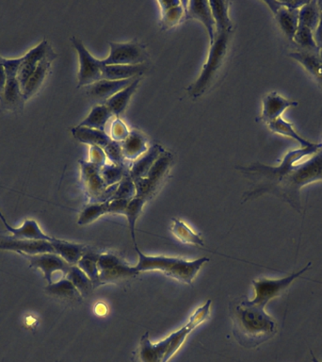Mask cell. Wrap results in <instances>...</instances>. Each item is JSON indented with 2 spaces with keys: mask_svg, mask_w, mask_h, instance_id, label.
<instances>
[{
  "mask_svg": "<svg viewBox=\"0 0 322 362\" xmlns=\"http://www.w3.org/2000/svg\"><path fill=\"white\" fill-rule=\"evenodd\" d=\"M317 181H322V148L308 160L295 163L279 177L253 186L244 195V201L255 200L269 193L301 213V189Z\"/></svg>",
  "mask_w": 322,
  "mask_h": 362,
  "instance_id": "1",
  "label": "cell"
},
{
  "mask_svg": "<svg viewBox=\"0 0 322 362\" xmlns=\"http://www.w3.org/2000/svg\"><path fill=\"white\" fill-rule=\"evenodd\" d=\"M229 313L234 338L244 348H256L277 334V322L266 313L264 306L253 303L247 296L231 302Z\"/></svg>",
  "mask_w": 322,
  "mask_h": 362,
  "instance_id": "2",
  "label": "cell"
},
{
  "mask_svg": "<svg viewBox=\"0 0 322 362\" xmlns=\"http://www.w3.org/2000/svg\"><path fill=\"white\" fill-rule=\"evenodd\" d=\"M211 305L212 301H206L202 306L196 309L195 313L190 317V320L185 326L158 343H153L150 341L148 332L143 334L139 346L133 351L132 361L168 362L170 361L179 350L191 332L210 319Z\"/></svg>",
  "mask_w": 322,
  "mask_h": 362,
  "instance_id": "3",
  "label": "cell"
},
{
  "mask_svg": "<svg viewBox=\"0 0 322 362\" xmlns=\"http://www.w3.org/2000/svg\"><path fill=\"white\" fill-rule=\"evenodd\" d=\"M135 250L139 256V261L137 265L134 266L138 273L160 271L169 278L188 285L193 284V279L198 275L203 264L210 261V258L206 256L195 261H186L184 258H173V256H148L143 254L138 245H135Z\"/></svg>",
  "mask_w": 322,
  "mask_h": 362,
  "instance_id": "4",
  "label": "cell"
},
{
  "mask_svg": "<svg viewBox=\"0 0 322 362\" xmlns=\"http://www.w3.org/2000/svg\"><path fill=\"white\" fill-rule=\"evenodd\" d=\"M231 34L232 32H225L216 34L213 44L210 45V54H208V60L203 64L200 77L188 87V92L191 97H201L212 85L216 75L225 62Z\"/></svg>",
  "mask_w": 322,
  "mask_h": 362,
  "instance_id": "5",
  "label": "cell"
},
{
  "mask_svg": "<svg viewBox=\"0 0 322 362\" xmlns=\"http://www.w3.org/2000/svg\"><path fill=\"white\" fill-rule=\"evenodd\" d=\"M311 266L312 263H309L306 267L297 272V273L291 274L286 278L281 279L259 278L253 280V289H255L256 296L251 301L265 308L269 302L285 293L291 283L297 278H300L306 271H308Z\"/></svg>",
  "mask_w": 322,
  "mask_h": 362,
  "instance_id": "6",
  "label": "cell"
},
{
  "mask_svg": "<svg viewBox=\"0 0 322 362\" xmlns=\"http://www.w3.org/2000/svg\"><path fill=\"white\" fill-rule=\"evenodd\" d=\"M101 285L116 284L140 275L134 266L128 265L120 256L106 253L100 255L97 263Z\"/></svg>",
  "mask_w": 322,
  "mask_h": 362,
  "instance_id": "7",
  "label": "cell"
},
{
  "mask_svg": "<svg viewBox=\"0 0 322 362\" xmlns=\"http://www.w3.org/2000/svg\"><path fill=\"white\" fill-rule=\"evenodd\" d=\"M109 57L103 60L105 65H139L145 64L148 53L145 45L137 40L129 43H109Z\"/></svg>",
  "mask_w": 322,
  "mask_h": 362,
  "instance_id": "8",
  "label": "cell"
},
{
  "mask_svg": "<svg viewBox=\"0 0 322 362\" xmlns=\"http://www.w3.org/2000/svg\"><path fill=\"white\" fill-rule=\"evenodd\" d=\"M71 42L79 58V87L90 86L102 80L103 60L92 56L77 38L73 37Z\"/></svg>",
  "mask_w": 322,
  "mask_h": 362,
  "instance_id": "9",
  "label": "cell"
},
{
  "mask_svg": "<svg viewBox=\"0 0 322 362\" xmlns=\"http://www.w3.org/2000/svg\"><path fill=\"white\" fill-rule=\"evenodd\" d=\"M26 256L29 261L30 266L40 269L44 274L45 279L49 284L54 282L53 275L57 272L64 273L65 276L70 270L72 265L66 263L64 258L54 253L40 254V255H22Z\"/></svg>",
  "mask_w": 322,
  "mask_h": 362,
  "instance_id": "10",
  "label": "cell"
},
{
  "mask_svg": "<svg viewBox=\"0 0 322 362\" xmlns=\"http://www.w3.org/2000/svg\"><path fill=\"white\" fill-rule=\"evenodd\" d=\"M52 50L51 45L47 43V40H44L41 44L38 45L34 49H30L25 56H23L22 64L20 65L18 73H17V80L21 85L22 90L27 80L34 74L38 64L47 57Z\"/></svg>",
  "mask_w": 322,
  "mask_h": 362,
  "instance_id": "11",
  "label": "cell"
},
{
  "mask_svg": "<svg viewBox=\"0 0 322 362\" xmlns=\"http://www.w3.org/2000/svg\"><path fill=\"white\" fill-rule=\"evenodd\" d=\"M80 165H82L83 183L86 189L87 195H89L90 203H97L100 196L108 188L100 173L101 166L90 162H80Z\"/></svg>",
  "mask_w": 322,
  "mask_h": 362,
  "instance_id": "12",
  "label": "cell"
},
{
  "mask_svg": "<svg viewBox=\"0 0 322 362\" xmlns=\"http://www.w3.org/2000/svg\"><path fill=\"white\" fill-rule=\"evenodd\" d=\"M186 19H196L202 23L210 37V45H212L216 37V26L210 1L191 0L186 2Z\"/></svg>",
  "mask_w": 322,
  "mask_h": 362,
  "instance_id": "13",
  "label": "cell"
},
{
  "mask_svg": "<svg viewBox=\"0 0 322 362\" xmlns=\"http://www.w3.org/2000/svg\"><path fill=\"white\" fill-rule=\"evenodd\" d=\"M1 250L15 251L21 255H40V254L55 253L51 241L34 240H15L10 238L0 241Z\"/></svg>",
  "mask_w": 322,
  "mask_h": 362,
  "instance_id": "14",
  "label": "cell"
},
{
  "mask_svg": "<svg viewBox=\"0 0 322 362\" xmlns=\"http://www.w3.org/2000/svg\"><path fill=\"white\" fill-rule=\"evenodd\" d=\"M265 3L270 7L275 15V19L277 20L279 26L283 30L284 34L290 41H293L294 35H295L299 27V12L300 10L288 9V8L283 6L280 1H274V0H271V1L266 0Z\"/></svg>",
  "mask_w": 322,
  "mask_h": 362,
  "instance_id": "15",
  "label": "cell"
},
{
  "mask_svg": "<svg viewBox=\"0 0 322 362\" xmlns=\"http://www.w3.org/2000/svg\"><path fill=\"white\" fill-rule=\"evenodd\" d=\"M136 79L137 77L125 80H102L87 86V94L92 99L102 101L104 104V102L107 101L109 98L116 95L120 90H124L125 88L129 86Z\"/></svg>",
  "mask_w": 322,
  "mask_h": 362,
  "instance_id": "16",
  "label": "cell"
},
{
  "mask_svg": "<svg viewBox=\"0 0 322 362\" xmlns=\"http://www.w3.org/2000/svg\"><path fill=\"white\" fill-rule=\"evenodd\" d=\"M299 103L286 99L276 92L267 95L263 99V110L261 119L269 124L273 121L282 117V113L290 107H297Z\"/></svg>",
  "mask_w": 322,
  "mask_h": 362,
  "instance_id": "17",
  "label": "cell"
},
{
  "mask_svg": "<svg viewBox=\"0 0 322 362\" xmlns=\"http://www.w3.org/2000/svg\"><path fill=\"white\" fill-rule=\"evenodd\" d=\"M0 219L3 222L6 230L12 234V239L15 240H34V241H53L55 238L49 237L40 228L36 221L27 219L20 228H14L7 223L3 215L0 213Z\"/></svg>",
  "mask_w": 322,
  "mask_h": 362,
  "instance_id": "18",
  "label": "cell"
},
{
  "mask_svg": "<svg viewBox=\"0 0 322 362\" xmlns=\"http://www.w3.org/2000/svg\"><path fill=\"white\" fill-rule=\"evenodd\" d=\"M57 54L52 50L51 52L47 55V57L44 58L41 62L38 64L36 69L27 80L24 88H23V95H24L25 100L29 99L30 97H34L35 94L42 87V83H44L45 77H47V73L51 65L53 60L56 59Z\"/></svg>",
  "mask_w": 322,
  "mask_h": 362,
  "instance_id": "19",
  "label": "cell"
},
{
  "mask_svg": "<svg viewBox=\"0 0 322 362\" xmlns=\"http://www.w3.org/2000/svg\"><path fill=\"white\" fill-rule=\"evenodd\" d=\"M164 152V148L161 145H155L154 147H150L145 154L140 156L138 160L133 162L129 171V175L132 180L147 177L156 160Z\"/></svg>",
  "mask_w": 322,
  "mask_h": 362,
  "instance_id": "20",
  "label": "cell"
},
{
  "mask_svg": "<svg viewBox=\"0 0 322 362\" xmlns=\"http://www.w3.org/2000/svg\"><path fill=\"white\" fill-rule=\"evenodd\" d=\"M25 101L26 100L17 77H7L6 86L0 97L2 107L8 110H20L23 109Z\"/></svg>",
  "mask_w": 322,
  "mask_h": 362,
  "instance_id": "21",
  "label": "cell"
},
{
  "mask_svg": "<svg viewBox=\"0 0 322 362\" xmlns=\"http://www.w3.org/2000/svg\"><path fill=\"white\" fill-rule=\"evenodd\" d=\"M147 64L139 65H104L102 79L107 80H125L135 79L147 70Z\"/></svg>",
  "mask_w": 322,
  "mask_h": 362,
  "instance_id": "22",
  "label": "cell"
},
{
  "mask_svg": "<svg viewBox=\"0 0 322 362\" xmlns=\"http://www.w3.org/2000/svg\"><path fill=\"white\" fill-rule=\"evenodd\" d=\"M122 143L123 154L128 162H135L148 150L147 140L138 130H132Z\"/></svg>",
  "mask_w": 322,
  "mask_h": 362,
  "instance_id": "23",
  "label": "cell"
},
{
  "mask_svg": "<svg viewBox=\"0 0 322 362\" xmlns=\"http://www.w3.org/2000/svg\"><path fill=\"white\" fill-rule=\"evenodd\" d=\"M140 80H142V77H137L129 86L120 90L116 95H113L112 97L109 98L107 101L104 102V105L109 108L113 115L118 118L125 112L132 95L135 94L136 90L139 87Z\"/></svg>",
  "mask_w": 322,
  "mask_h": 362,
  "instance_id": "24",
  "label": "cell"
},
{
  "mask_svg": "<svg viewBox=\"0 0 322 362\" xmlns=\"http://www.w3.org/2000/svg\"><path fill=\"white\" fill-rule=\"evenodd\" d=\"M55 253L64 258L70 265H77L82 256L86 253V245L70 241L58 240L51 241Z\"/></svg>",
  "mask_w": 322,
  "mask_h": 362,
  "instance_id": "25",
  "label": "cell"
},
{
  "mask_svg": "<svg viewBox=\"0 0 322 362\" xmlns=\"http://www.w3.org/2000/svg\"><path fill=\"white\" fill-rule=\"evenodd\" d=\"M72 133L79 142L87 143L90 147H99L104 149L112 142L109 134L94 128L77 125V128H73Z\"/></svg>",
  "mask_w": 322,
  "mask_h": 362,
  "instance_id": "26",
  "label": "cell"
},
{
  "mask_svg": "<svg viewBox=\"0 0 322 362\" xmlns=\"http://www.w3.org/2000/svg\"><path fill=\"white\" fill-rule=\"evenodd\" d=\"M47 291L50 295L70 303H80L82 301V294L73 285L71 281L66 278L60 279L47 286Z\"/></svg>",
  "mask_w": 322,
  "mask_h": 362,
  "instance_id": "27",
  "label": "cell"
},
{
  "mask_svg": "<svg viewBox=\"0 0 322 362\" xmlns=\"http://www.w3.org/2000/svg\"><path fill=\"white\" fill-rule=\"evenodd\" d=\"M289 56L300 62L315 77L317 82L322 87V62L319 59V54L301 50V51L290 53Z\"/></svg>",
  "mask_w": 322,
  "mask_h": 362,
  "instance_id": "28",
  "label": "cell"
},
{
  "mask_svg": "<svg viewBox=\"0 0 322 362\" xmlns=\"http://www.w3.org/2000/svg\"><path fill=\"white\" fill-rule=\"evenodd\" d=\"M211 12L215 21L216 34L221 32H232L233 24L229 17V1H210Z\"/></svg>",
  "mask_w": 322,
  "mask_h": 362,
  "instance_id": "29",
  "label": "cell"
},
{
  "mask_svg": "<svg viewBox=\"0 0 322 362\" xmlns=\"http://www.w3.org/2000/svg\"><path fill=\"white\" fill-rule=\"evenodd\" d=\"M173 156L169 152L163 153L160 158L156 160L154 165L151 167L149 172H148L147 180L149 181L153 187L156 190H158L161 182L164 180L166 176L170 170L171 166H172Z\"/></svg>",
  "mask_w": 322,
  "mask_h": 362,
  "instance_id": "30",
  "label": "cell"
},
{
  "mask_svg": "<svg viewBox=\"0 0 322 362\" xmlns=\"http://www.w3.org/2000/svg\"><path fill=\"white\" fill-rule=\"evenodd\" d=\"M113 117L107 106L97 105L92 108L90 114L86 119L82 121L79 125V127L94 128V130H102L105 132L106 125Z\"/></svg>",
  "mask_w": 322,
  "mask_h": 362,
  "instance_id": "31",
  "label": "cell"
},
{
  "mask_svg": "<svg viewBox=\"0 0 322 362\" xmlns=\"http://www.w3.org/2000/svg\"><path fill=\"white\" fill-rule=\"evenodd\" d=\"M171 232L175 235L182 243L185 245L203 246L205 245L203 238L201 235L195 233V231L188 228L183 221L179 219L173 218L172 225L170 228Z\"/></svg>",
  "mask_w": 322,
  "mask_h": 362,
  "instance_id": "32",
  "label": "cell"
},
{
  "mask_svg": "<svg viewBox=\"0 0 322 362\" xmlns=\"http://www.w3.org/2000/svg\"><path fill=\"white\" fill-rule=\"evenodd\" d=\"M65 278L71 281L73 285L79 291L83 298H88L90 293L95 290L94 284H92L89 276L77 265L71 266Z\"/></svg>",
  "mask_w": 322,
  "mask_h": 362,
  "instance_id": "33",
  "label": "cell"
},
{
  "mask_svg": "<svg viewBox=\"0 0 322 362\" xmlns=\"http://www.w3.org/2000/svg\"><path fill=\"white\" fill-rule=\"evenodd\" d=\"M268 127L271 132L286 136V137L295 140L296 142L300 143L301 147H310L314 145L313 143H310L309 141L301 137V136L296 132L293 125L291 124V123L288 122V121L284 120L282 117H279L278 119L269 123Z\"/></svg>",
  "mask_w": 322,
  "mask_h": 362,
  "instance_id": "34",
  "label": "cell"
},
{
  "mask_svg": "<svg viewBox=\"0 0 322 362\" xmlns=\"http://www.w3.org/2000/svg\"><path fill=\"white\" fill-rule=\"evenodd\" d=\"M99 256L100 255H98V254L86 251V253L82 256V258H80L77 264V267L82 269L89 276L92 284H94L95 289L101 286L99 278V270H98L97 266Z\"/></svg>",
  "mask_w": 322,
  "mask_h": 362,
  "instance_id": "35",
  "label": "cell"
},
{
  "mask_svg": "<svg viewBox=\"0 0 322 362\" xmlns=\"http://www.w3.org/2000/svg\"><path fill=\"white\" fill-rule=\"evenodd\" d=\"M319 22V8L318 1H308L299 12V26L308 27L315 32Z\"/></svg>",
  "mask_w": 322,
  "mask_h": 362,
  "instance_id": "36",
  "label": "cell"
},
{
  "mask_svg": "<svg viewBox=\"0 0 322 362\" xmlns=\"http://www.w3.org/2000/svg\"><path fill=\"white\" fill-rule=\"evenodd\" d=\"M132 162H128L125 165H105L102 166L100 173L108 187L119 183L121 180L129 173Z\"/></svg>",
  "mask_w": 322,
  "mask_h": 362,
  "instance_id": "37",
  "label": "cell"
},
{
  "mask_svg": "<svg viewBox=\"0 0 322 362\" xmlns=\"http://www.w3.org/2000/svg\"><path fill=\"white\" fill-rule=\"evenodd\" d=\"M107 213H109V201L105 203H90L80 213L77 224L79 226L90 225Z\"/></svg>",
  "mask_w": 322,
  "mask_h": 362,
  "instance_id": "38",
  "label": "cell"
},
{
  "mask_svg": "<svg viewBox=\"0 0 322 362\" xmlns=\"http://www.w3.org/2000/svg\"><path fill=\"white\" fill-rule=\"evenodd\" d=\"M147 202V200L136 196V197L133 198V200H130L129 203H128L127 210H125L124 215L127 219L128 226H129L130 233H132V240L134 241L135 245H137L135 236L136 222H137L138 219H139L143 208L145 207V204Z\"/></svg>",
  "mask_w": 322,
  "mask_h": 362,
  "instance_id": "39",
  "label": "cell"
},
{
  "mask_svg": "<svg viewBox=\"0 0 322 362\" xmlns=\"http://www.w3.org/2000/svg\"><path fill=\"white\" fill-rule=\"evenodd\" d=\"M293 42L296 45H300L301 50L304 51L313 52L319 54L318 45L316 44L314 32L308 27L299 26L297 29L295 35H294Z\"/></svg>",
  "mask_w": 322,
  "mask_h": 362,
  "instance_id": "40",
  "label": "cell"
},
{
  "mask_svg": "<svg viewBox=\"0 0 322 362\" xmlns=\"http://www.w3.org/2000/svg\"><path fill=\"white\" fill-rule=\"evenodd\" d=\"M186 17V2L167 11L161 12V27L163 29H171L182 22Z\"/></svg>",
  "mask_w": 322,
  "mask_h": 362,
  "instance_id": "41",
  "label": "cell"
},
{
  "mask_svg": "<svg viewBox=\"0 0 322 362\" xmlns=\"http://www.w3.org/2000/svg\"><path fill=\"white\" fill-rule=\"evenodd\" d=\"M136 197V187L129 173L125 176L118 185L116 193L113 196L112 200H132Z\"/></svg>",
  "mask_w": 322,
  "mask_h": 362,
  "instance_id": "42",
  "label": "cell"
},
{
  "mask_svg": "<svg viewBox=\"0 0 322 362\" xmlns=\"http://www.w3.org/2000/svg\"><path fill=\"white\" fill-rule=\"evenodd\" d=\"M104 151L108 160H110L112 165L122 166L127 165L128 162H132L125 160L124 154H123L122 143H121L112 141L104 148Z\"/></svg>",
  "mask_w": 322,
  "mask_h": 362,
  "instance_id": "43",
  "label": "cell"
},
{
  "mask_svg": "<svg viewBox=\"0 0 322 362\" xmlns=\"http://www.w3.org/2000/svg\"><path fill=\"white\" fill-rule=\"evenodd\" d=\"M130 130L119 118L113 121L110 130V137L113 142L123 143L129 135Z\"/></svg>",
  "mask_w": 322,
  "mask_h": 362,
  "instance_id": "44",
  "label": "cell"
},
{
  "mask_svg": "<svg viewBox=\"0 0 322 362\" xmlns=\"http://www.w3.org/2000/svg\"><path fill=\"white\" fill-rule=\"evenodd\" d=\"M23 57L18 59H4L2 60L6 72L7 77H17V73L22 64Z\"/></svg>",
  "mask_w": 322,
  "mask_h": 362,
  "instance_id": "45",
  "label": "cell"
},
{
  "mask_svg": "<svg viewBox=\"0 0 322 362\" xmlns=\"http://www.w3.org/2000/svg\"><path fill=\"white\" fill-rule=\"evenodd\" d=\"M107 156L103 148L99 147H90V162L98 166L107 165Z\"/></svg>",
  "mask_w": 322,
  "mask_h": 362,
  "instance_id": "46",
  "label": "cell"
},
{
  "mask_svg": "<svg viewBox=\"0 0 322 362\" xmlns=\"http://www.w3.org/2000/svg\"><path fill=\"white\" fill-rule=\"evenodd\" d=\"M130 200H113L109 201V213L124 215Z\"/></svg>",
  "mask_w": 322,
  "mask_h": 362,
  "instance_id": "47",
  "label": "cell"
},
{
  "mask_svg": "<svg viewBox=\"0 0 322 362\" xmlns=\"http://www.w3.org/2000/svg\"><path fill=\"white\" fill-rule=\"evenodd\" d=\"M318 5L319 8V22L318 27L315 32H314V38H315V41L319 49H322V0L318 1Z\"/></svg>",
  "mask_w": 322,
  "mask_h": 362,
  "instance_id": "48",
  "label": "cell"
},
{
  "mask_svg": "<svg viewBox=\"0 0 322 362\" xmlns=\"http://www.w3.org/2000/svg\"><path fill=\"white\" fill-rule=\"evenodd\" d=\"M2 60H3V58L0 56V97H1L2 94H3L7 82L6 72H5V68Z\"/></svg>",
  "mask_w": 322,
  "mask_h": 362,
  "instance_id": "49",
  "label": "cell"
},
{
  "mask_svg": "<svg viewBox=\"0 0 322 362\" xmlns=\"http://www.w3.org/2000/svg\"><path fill=\"white\" fill-rule=\"evenodd\" d=\"M158 3L160 6L161 12H162L167 11L171 8L178 6L181 4V1H178V0H169L168 1L167 0V1H158Z\"/></svg>",
  "mask_w": 322,
  "mask_h": 362,
  "instance_id": "50",
  "label": "cell"
},
{
  "mask_svg": "<svg viewBox=\"0 0 322 362\" xmlns=\"http://www.w3.org/2000/svg\"><path fill=\"white\" fill-rule=\"evenodd\" d=\"M311 354H312V361H313V362H321V361H319V359L316 358L315 354H314L313 352H312V351H311Z\"/></svg>",
  "mask_w": 322,
  "mask_h": 362,
  "instance_id": "51",
  "label": "cell"
},
{
  "mask_svg": "<svg viewBox=\"0 0 322 362\" xmlns=\"http://www.w3.org/2000/svg\"><path fill=\"white\" fill-rule=\"evenodd\" d=\"M319 59H321L322 62V49L319 50Z\"/></svg>",
  "mask_w": 322,
  "mask_h": 362,
  "instance_id": "52",
  "label": "cell"
}]
</instances>
